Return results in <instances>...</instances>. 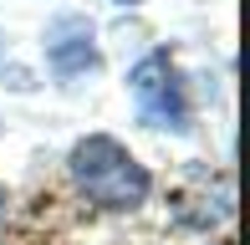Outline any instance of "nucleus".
I'll return each mask as SVG.
<instances>
[{
    "label": "nucleus",
    "instance_id": "obj_1",
    "mask_svg": "<svg viewBox=\"0 0 250 245\" xmlns=\"http://www.w3.org/2000/svg\"><path fill=\"white\" fill-rule=\"evenodd\" d=\"M66 174L82 189L92 204L112 209V215H128V209H143L153 194V174L133 159L128 143H118L112 133H87V138L72 143L66 153Z\"/></svg>",
    "mask_w": 250,
    "mask_h": 245
},
{
    "label": "nucleus",
    "instance_id": "obj_2",
    "mask_svg": "<svg viewBox=\"0 0 250 245\" xmlns=\"http://www.w3.org/2000/svg\"><path fill=\"white\" fill-rule=\"evenodd\" d=\"M128 97H133V113H138L143 128H158V133H189V128H194L189 82H184L179 61L168 57L164 46L133 61V72H128Z\"/></svg>",
    "mask_w": 250,
    "mask_h": 245
},
{
    "label": "nucleus",
    "instance_id": "obj_3",
    "mask_svg": "<svg viewBox=\"0 0 250 245\" xmlns=\"http://www.w3.org/2000/svg\"><path fill=\"white\" fill-rule=\"evenodd\" d=\"M46 72L56 82H77V77L97 72L102 66V51H97V26L82 16V10H62V16L46 20Z\"/></svg>",
    "mask_w": 250,
    "mask_h": 245
},
{
    "label": "nucleus",
    "instance_id": "obj_4",
    "mask_svg": "<svg viewBox=\"0 0 250 245\" xmlns=\"http://www.w3.org/2000/svg\"><path fill=\"white\" fill-rule=\"evenodd\" d=\"M112 5H138V0H112Z\"/></svg>",
    "mask_w": 250,
    "mask_h": 245
},
{
    "label": "nucleus",
    "instance_id": "obj_5",
    "mask_svg": "<svg viewBox=\"0 0 250 245\" xmlns=\"http://www.w3.org/2000/svg\"><path fill=\"white\" fill-rule=\"evenodd\" d=\"M0 215H5V189H0Z\"/></svg>",
    "mask_w": 250,
    "mask_h": 245
}]
</instances>
